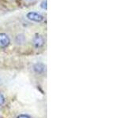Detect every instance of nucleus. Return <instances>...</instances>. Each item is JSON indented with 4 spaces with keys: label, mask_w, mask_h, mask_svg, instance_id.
I'll list each match as a JSON object with an SVG mask.
<instances>
[{
    "label": "nucleus",
    "mask_w": 126,
    "mask_h": 118,
    "mask_svg": "<svg viewBox=\"0 0 126 118\" xmlns=\"http://www.w3.org/2000/svg\"><path fill=\"white\" fill-rule=\"evenodd\" d=\"M44 39L40 35H36L33 39V44L35 48H40L44 45Z\"/></svg>",
    "instance_id": "nucleus-3"
},
{
    "label": "nucleus",
    "mask_w": 126,
    "mask_h": 118,
    "mask_svg": "<svg viewBox=\"0 0 126 118\" xmlns=\"http://www.w3.org/2000/svg\"><path fill=\"white\" fill-rule=\"evenodd\" d=\"M10 44V39L6 33H0V48H6Z\"/></svg>",
    "instance_id": "nucleus-2"
},
{
    "label": "nucleus",
    "mask_w": 126,
    "mask_h": 118,
    "mask_svg": "<svg viewBox=\"0 0 126 118\" xmlns=\"http://www.w3.org/2000/svg\"><path fill=\"white\" fill-rule=\"evenodd\" d=\"M17 118H31L28 115H25V114H21V115H20L17 117Z\"/></svg>",
    "instance_id": "nucleus-8"
},
{
    "label": "nucleus",
    "mask_w": 126,
    "mask_h": 118,
    "mask_svg": "<svg viewBox=\"0 0 126 118\" xmlns=\"http://www.w3.org/2000/svg\"><path fill=\"white\" fill-rule=\"evenodd\" d=\"M25 40V38L24 36V35L22 34H20V35H17V37H16V42H17L18 44L19 43H23Z\"/></svg>",
    "instance_id": "nucleus-5"
},
{
    "label": "nucleus",
    "mask_w": 126,
    "mask_h": 118,
    "mask_svg": "<svg viewBox=\"0 0 126 118\" xmlns=\"http://www.w3.org/2000/svg\"><path fill=\"white\" fill-rule=\"evenodd\" d=\"M33 69L35 73H36L37 74H43L46 70V66L43 63H36V64L34 65Z\"/></svg>",
    "instance_id": "nucleus-4"
},
{
    "label": "nucleus",
    "mask_w": 126,
    "mask_h": 118,
    "mask_svg": "<svg viewBox=\"0 0 126 118\" xmlns=\"http://www.w3.org/2000/svg\"><path fill=\"white\" fill-rule=\"evenodd\" d=\"M26 17L34 22H41L44 20V17L36 12H29L26 15Z\"/></svg>",
    "instance_id": "nucleus-1"
},
{
    "label": "nucleus",
    "mask_w": 126,
    "mask_h": 118,
    "mask_svg": "<svg viewBox=\"0 0 126 118\" xmlns=\"http://www.w3.org/2000/svg\"><path fill=\"white\" fill-rule=\"evenodd\" d=\"M5 103V98L2 95V94L0 93V105H2Z\"/></svg>",
    "instance_id": "nucleus-6"
},
{
    "label": "nucleus",
    "mask_w": 126,
    "mask_h": 118,
    "mask_svg": "<svg viewBox=\"0 0 126 118\" xmlns=\"http://www.w3.org/2000/svg\"><path fill=\"white\" fill-rule=\"evenodd\" d=\"M41 7L43 8V9L47 10V0H43V1L42 2V3H41Z\"/></svg>",
    "instance_id": "nucleus-7"
}]
</instances>
